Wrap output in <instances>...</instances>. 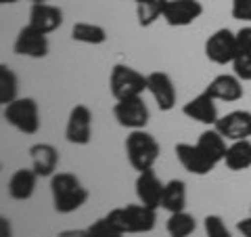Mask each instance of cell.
<instances>
[{
  "mask_svg": "<svg viewBox=\"0 0 251 237\" xmlns=\"http://www.w3.org/2000/svg\"><path fill=\"white\" fill-rule=\"evenodd\" d=\"M232 74L243 82H251V26L237 31V57L232 61Z\"/></svg>",
  "mask_w": 251,
  "mask_h": 237,
  "instance_id": "19",
  "label": "cell"
},
{
  "mask_svg": "<svg viewBox=\"0 0 251 237\" xmlns=\"http://www.w3.org/2000/svg\"><path fill=\"white\" fill-rule=\"evenodd\" d=\"M203 229H205V237H232L230 229L226 227L220 214H207L203 218Z\"/></svg>",
  "mask_w": 251,
  "mask_h": 237,
  "instance_id": "28",
  "label": "cell"
},
{
  "mask_svg": "<svg viewBox=\"0 0 251 237\" xmlns=\"http://www.w3.org/2000/svg\"><path fill=\"white\" fill-rule=\"evenodd\" d=\"M163 187L166 183L155 175V170H145L138 172L136 183H134V191L140 204H145L147 208L159 210L161 208V200H163Z\"/></svg>",
  "mask_w": 251,
  "mask_h": 237,
  "instance_id": "13",
  "label": "cell"
},
{
  "mask_svg": "<svg viewBox=\"0 0 251 237\" xmlns=\"http://www.w3.org/2000/svg\"><path fill=\"white\" fill-rule=\"evenodd\" d=\"M174 153L178 157L180 166L188 172V175H195V177H205L209 175L211 170L216 168L214 162H209L205 155H203V151L193 145V143H178L174 147Z\"/></svg>",
  "mask_w": 251,
  "mask_h": 237,
  "instance_id": "14",
  "label": "cell"
},
{
  "mask_svg": "<svg viewBox=\"0 0 251 237\" xmlns=\"http://www.w3.org/2000/svg\"><path fill=\"white\" fill-rule=\"evenodd\" d=\"M113 118L122 128L128 130H143L147 128L149 120H151V112L145 103L143 97H132V99H122L115 101L113 105Z\"/></svg>",
  "mask_w": 251,
  "mask_h": 237,
  "instance_id": "7",
  "label": "cell"
},
{
  "mask_svg": "<svg viewBox=\"0 0 251 237\" xmlns=\"http://www.w3.org/2000/svg\"><path fill=\"white\" fill-rule=\"evenodd\" d=\"M203 15V4L199 0H168L163 21L170 28H186Z\"/></svg>",
  "mask_w": 251,
  "mask_h": 237,
  "instance_id": "12",
  "label": "cell"
},
{
  "mask_svg": "<svg viewBox=\"0 0 251 237\" xmlns=\"http://www.w3.org/2000/svg\"><path fill=\"white\" fill-rule=\"evenodd\" d=\"M29 26L49 36L63 26V11L49 2H36L29 9Z\"/></svg>",
  "mask_w": 251,
  "mask_h": 237,
  "instance_id": "18",
  "label": "cell"
},
{
  "mask_svg": "<svg viewBox=\"0 0 251 237\" xmlns=\"http://www.w3.org/2000/svg\"><path fill=\"white\" fill-rule=\"evenodd\" d=\"M230 15L237 21H251V0H232Z\"/></svg>",
  "mask_w": 251,
  "mask_h": 237,
  "instance_id": "30",
  "label": "cell"
},
{
  "mask_svg": "<svg viewBox=\"0 0 251 237\" xmlns=\"http://www.w3.org/2000/svg\"><path fill=\"white\" fill-rule=\"evenodd\" d=\"M205 92H209L216 101L237 103V101L243 99L245 89H243V80L237 74H218L214 80L205 86Z\"/></svg>",
  "mask_w": 251,
  "mask_h": 237,
  "instance_id": "16",
  "label": "cell"
},
{
  "mask_svg": "<svg viewBox=\"0 0 251 237\" xmlns=\"http://www.w3.org/2000/svg\"><path fill=\"white\" fill-rule=\"evenodd\" d=\"M161 208L168 210L170 214L186 210V183L184 180H180V178L168 180L166 187H163Z\"/></svg>",
  "mask_w": 251,
  "mask_h": 237,
  "instance_id": "23",
  "label": "cell"
},
{
  "mask_svg": "<svg viewBox=\"0 0 251 237\" xmlns=\"http://www.w3.org/2000/svg\"><path fill=\"white\" fill-rule=\"evenodd\" d=\"M214 128L222 134L226 141H243L251 139V112L247 109H234L226 116H220Z\"/></svg>",
  "mask_w": 251,
  "mask_h": 237,
  "instance_id": "11",
  "label": "cell"
},
{
  "mask_svg": "<svg viewBox=\"0 0 251 237\" xmlns=\"http://www.w3.org/2000/svg\"><path fill=\"white\" fill-rule=\"evenodd\" d=\"M57 237H88V231L86 229H65Z\"/></svg>",
  "mask_w": 251,
  "mask_h": 237,
  "instance_id": "33",
  "label": "cell"
},
{
  "mask_svg": "<svg viewBox=\"0 0 251 237\" xmlns=\"http://www.w3.org/2000/svg\"><path fill=\"white\" fill-rule=\"evenodd\" d=\"M31 4H36V2H49V0H29Z\"/></svg>",
  "mask_w": 251,
  "mask_h": 237,
  "instance_id": "35",
  "label": "cell"
},
{
  "mask_svg": "<svg viewBox=\"0 0 251 237\" xmlns=\"http://www.w3.org/2000/svg\"><path fill=\"white\" fill-rule=\"evenodd\" d=\"M72 40L80 44H105L107 42V30L99 23H88V21H77L72 28Z\"/></svg>",
  "mask_w": 251,
  "mask_h": 237,
  "instance_id": "24",
  "label": "cell"
},
{
  "mask_svg": "<svg viewBox=\"0 0 251 237\" xmlns=\"http://www.w3.org/2000/svg\"><path fill=\"white\" fill-rule=\"evenodd\" d=\"M86 231H88V237H126L120 229H115L105 216L97 218L90 227H86Z\"/></svg>",
  "mask_w": 251,
  "mask_h": 237,
  "instance_id": "29",
  "label": "cell"
},
{
  "mask_svg": "<svg viewBox=\"0 0 251 237\" xmlns=\"http://www.w3.org/2000/svg\"><path fill=\"white\" fill-rule=\"evenodd\" d=\"M109 90L115 101L143 97L147 92V74H140L126 63H115L109 74Z\"/></svg>",
  "mask_w": 251,
  "mask_h": 237,
  "instance_id": "4",
  "label": "cell"
},
{
  "mask_svg": "<svg viewBox=\"0 0 251 237\" xmlns=\"http://www.w3.org/2000/svg\"><path fill=\"white\" fill-rule=\"evenodd\" d=\"M115 229L124 235L130 233H151L157 225V210L147 208L145 204H126V206L113 208L105 216Z\"/></svg>",
  "mask_w": 251,
  "mask_h": 237,
  "instance_id": "2",
  "label": "cell"
},
{
  "mask_svg": "<svg viewBox=\"0 0 251 237\" xmlns=\"http://www.w3.org/2000/svg\"><path fill=\"white\" fill-rule=\"evenodd\" d=\"M65 141L72 145H88L92 141V112L88 105L77 103L72 107L65 124Z\"/></svg>",
  "mask_w": 251,
  "mask_h": 237,
  "instance_id": "8",
  "label": "cell"
},
{
  "mask_svg": "<svg viewBox=\"0 0 251 237\" xmlns=\"http://www.w3.org/2000/svg\"><path fill=\"white\" fill-rule=\"evenodd\" d=\"M2 118L6 124L23 134H36L40 130V107L31 97H19L4 105Z\"/></svg>",
  "mask_w": 251,
  "mask_h": 237,
  "instance_id": "5",
  "label": "cell"
},
{
  "mask_svg": "<svg viewBox=\"0 0 251 237\" xmlns=\"http://www.w3.org/2000/svg\"><path fill=\"white\" fill-rule=\"evenodd\" d=\"M126 155H128L130 166L136 172L151 170L155 162L161 155V145L157 143V139L151 132L143 130H130V134L126 137Z\"/></svg>",
  "mask_w": 251,
  "mask_h": 237,
  "instance_id": "3",
  "label": "cell"
},
{
  "mask_svg": "<svg viewBox=\"0 0 251 237\" xmlns=\"http://www.w3.org/2000/svg\"><path fill=\"white\" fill-rule=\"evenodd\" d=\"M182 114L188 118V120H195V122L205 124V126H216V122L220 120L216 99L205 90H201L197 97L186 101L182 105Z\"/></svg>",
  "mask_w": 251,
  "mask_h": 237,
  "instance_id": "15",
  "label": "cell"
},
{
  "mask_svg": "<svg viewBox=\"0 0 251 237\" xmlns=\"http://www.w3.org/2000/svg\"><path fill=\"white\" fill-rule=\"evenodd\" d=\"M226 168L232 172H243L251 168V141L243 139V141H232L228 145V151L224 157Z\"/></svg>",
  "mask_w": 251,
  "mask_h": 237,
  "instance_id": "22",
  "label": "cell"
},
{
  "mask_svg": "<svg viewBox=\"0 0 251 237\" xmlns=\"http://www.w3.org/2000/svg\"><path fill=\"white\" fill-rule=\"evenodd\" d=\"M249 214H251V208H249Z\"/></svg>",
  "mask_w": 251,
  "mask_h": 237,
  "instance_id": "37",
  "label": "cell"
},
{
  "mask_svg": "<svg viewBox=\"0 0 251 237\" xmlns=\"http://www.w3.org/2000/svg\"><path fill=\"white\" fill-rule=\"evenodd\" d=\"M31 168L40 178H50L59 168V149L50 143H34L29 147Z\"/></svg>",
  "mask_w": 251,
  "mask_h": 237,
  "instance_id": "17",
  "label": "cell"
},
{
  "mask_svg": "<svg viewBox=\"0 0 251 237\" xmlns=\"http://www.w3.org/2000/svg\"><path fill=\"white\" fill-rule=\"evenodd\" d=\"M134 2H136V4H140V2H147V0H134Z\"/></svg>",
  "mask_w": 251,
  "mask_h": 237,
  "instance_id": "36",
  "label": "cell"
},
{
  "mask_svg": "<svg viewBox=\"0 0 251 237\" xmlns=\"http://www.w3.org/2000/svg\"><path fill=\"white\" fill-rule=\"evenodd\" d=\"M195 229H197V220L186 210L174 212L166 220V231L170 237H191L195 233Z\"/></svg>",
  "mask_w": 251,
  "mask_h": 237,
  "instance_id": "25",
  "label": "cell"
},
{
  "mask_svg": "<svg viewBox=\"0 0 251 237\" xmlns=\"http://www.w3.org/2000/svg\"><path fill=\"white\" fill-rule=\"evenodd\" d=\"M38 178L40 177L34 172V168L15 170L11 175V178H9V185H6V189H9V197L15 202H27L36 191Z\"/></svg>",
  "mask_w": 251,
  "mask_h": 237,
  "instance_id": "20",
  "label": "cell"
},
{
  "mask_svg": "<svg viewBox=\"0 0 251 237\" xmlns=\"http://www.w3.org/2000/svg\"><path fill=\"white\" fill-rule=\"evenodd\" d=\"M195 145H197L203 151V155H205L209 162H214L216 166L224 162L226 151H228L226 139L214 128V126H209L207 130H203L199 134V139H197V143H195Z\"/></svg>",
  "mask_w": 251,
  "mask_h": 237,
  "instance_id": "21",
  "label": "cell"
},
{
  "mask_svg": "<svg viewBox=\"0 0 251 237\" xmlns=\"http://www.w3.org/2000/svg\"><path fill=\"white\" fill-rule=\"evenodd\" d=\"M237 231L243 235V237H251V214L237 220Z\"/></svg>",
  "mask_w": 251,
  "mask_h": 237,
  "instance_id": "31",
  "label": "cell"
},
{
  "mask_svg": "<svg viewBox=\"0 0 251 237\" xmlns=\"http://www.w3.org/2000/svg\"><path fill=\"white\" fill-rule=\"evenodd\" d=\"M168 0H147V2L136 4V21L140 28H151L155 21L163 19Z\"/></svg>",
  "mask_w": 251,
  "mask_h": 237,
  "instance_id": "26",
  "label": "cell"
},
{
  "mask_svg": "<svg viewBox=\"0 0 251 237\" xmlns=\"http://www.w3.org/2000/svg\"><path fill=\"white\" fill-rule=\"evenodd\" d=\"M207 61L216 63V65H232L234 57H237V31H232L228 28H220L211 34L205 46H203Z\"/></svg>",
  "mask_w": 251,
  "mask_h": 237,
  "instance_id": "6",
  "label": "cell"
},
{
  "mask_svg": "<svg viewBox=\"0 0 251 237\" xmlns=\"http://www.w3.org/2000/svg\"><path fill=\"white\" fill-rule=\"evenodd\" d=\"M0 237H13L11 220L6 218V216H0Z\"/></svg>",
  "mask_w": 251,
  "mask_h": 237,
  "instance_id": "32",
  "label": "cell"
},
{
  "mask_svg": "<svg viewBox=\"0 0 251 237\" xmlns=\"http://www.w3.org/2000/svg\"><path fill=\"white\" fill-rule=\"evenodd\" d=\"M50 51L49 38L42 34L40 30H36L34 26H23L19 30L17 38L13 42V53L19 57H29V59H44Z\"/></svg>",
  "mask_w": 251,
  "mask_h": 237,
  "instance_id": "9",
  "label": "cell"
},
{
  "mask_svg": "<svg viewBox=\"0 0 251 237\" xmlns=\"http://www.w3.org/2000/svg\"><path fill=\"white\" fill-rule=\"evenodd\" d=\"M147 92L153 97V101L159 107V112H172L178 101V90L174 86L172 76L166 72H151L147 74Z\"/></svg>",
  "mask_w": 251,
  "mask_h": 237,
  "instance_id": "10",
  "label": "cell"
},
{
  "mask_svg": "<svg viewBox=\"0 0 251 237\" xmlns=\"http://www.w3.org/2000/svg\"><path fill=\"white\" fill-rule=\"evenodd\" d=\"M19 99V78L9 65H0V103L9 105Z\"/></svg>",
  "mask_w": 251,
  "mask_h": 237,
  "instance_id": "27",
  "label": "cell"
},
{
  "mask_svg": "<svg viewBox=\"0 0 251 237\" xmlns=\"http://www.w3.org/2000/svg\"><path fill=\"white\" fill-rule=\"evenodd\" d=\"M0 2H2V4H15L17 0H0Z\"/></svg>",
  "mask_w": 251,
  "mask_h": 237,
  "instance_id": "34",
  "label": "cell"
},
{
  "mask_svg": "<svg viewBox=\"0 0 251 237\" xmlns=\"http://www.w3.org/2000/svg\"><path fill=\"white\" fill-rule=\"evenodd\" d=\"M50 195L52 208L59 214H72V212L80 210L90 197L88 189L72 172H57L50 177Z\"/></svg>",
  "mask_w": 251,
  "mask_h": 237,
  "instance_id": "1",
  "label": "cell"
}]
</instances>
